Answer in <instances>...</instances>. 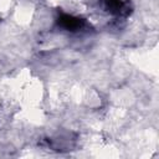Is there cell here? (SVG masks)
Here are the masks:
<instances>
[{
    "mask_svg": "<svg viewBox=\"0 0 159 159\" xmlns=\"http://www.w3.org/2000/svg\"><path fill=\"white\" fill-rule=\"evenodd\" d=\"M104 2L111 12H114V14H127L128 12V5L123 0H104Z\"/></svg>",
    "mask_w": 159,
    "mask_h": 159,
    "instance_id": "obj_2",
    "label": "cell"
},
{
    "mask_svg": "<svg viewBox=\"0 0 159 159\" xmlns=\"http://www.w3.org/2000/svg\"><path fill=\"white\" fill-rule=\"evenodd\" d=\"M57 22L63 29L71 30V31H75V30L81 29L83 26V24H84V21L82 19L76 17V16H72V15H68V14H61L58 16Z\"/></svg>",
    "mask_w": 159,
    "mask_h": 159,
    "instance_id": "obj_1",
    "label": "cell"
}]
</instances>
